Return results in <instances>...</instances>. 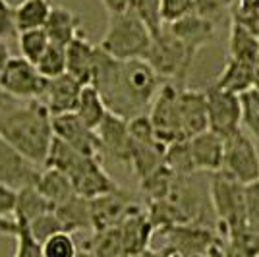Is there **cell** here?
Returning <instances> with one entry per match:
<instances>
[{
    "label": "cell",
    "instance_id": "obj_1",
    "mask_svg": "<svg viewBox=\"0 0 259 257\" xmlns=\"http://www.w3.org/2000/svg\"><path fill=\"white\" fill-rule=\"evenodd\" d=\"M162 83L164 79L145 58L118 60L97 45L91 85L99 89L110 112L126 120L149 112Z\"/></svg>",
    "mask_w": 259,
    "mask_h": 257
},
{
    "label": "cell",
    "instance_id": "obj_2",
    "mask_svg": "<svg viewBox=\"0 0 259 257\" xmlns=\"http://www.w3.org/2000/svg\"><path fill=\"white\" fill-rule=\"evenodd\" d=\"M0 136L29 161L45 166L54 140L53 114L43 99H18L0 91Z\"/></svg>",
    "mask_w": 259,
    "mask_h": 257
},
{
    "label": "cell",
    "instance_id": "obj_3",
    "mask_svg": "<svg viewBox=\"0 0 259 257\" xmlns=\"http://www.w3.org/2000/svg\"><path fill=\"white\" fill-rule=\"evenodd\" d=\"M153 41V33L130 10L108 16L107 31L99 45L118 60L145 58Z\"/></svg>",
    "mask_w": 259,
    "mask_h": 257
},
{
    "label": "cell",
    "instance_id": "obj_4",
    "mask_svg": "<svg viewBox=\"0 0 259 257\" xmlns=\"http://www.w3.org/2000/svg\"><path fill=\"white\" fill-rule=\"evenodd\" d=\"M209 201L217 221V232L225 238L228 232L240 230L246 223V184L227 176L223 170L211 172Z\"/></svg>",
    "mask_w": 259,
    "mask_h": 257
},
{
    "label": "cell",
    "instance_id": "obj_5",
    "mask_svg": "<svg viewBox=\"0 0 259 257\" xmlns=\"http://www.w3.org/2000/svg\"><path fill=\"white\" fill-rule=\"evenodd\" d=\"M166 242L155 253L161 255H227L225 240L219 236L217 226L201 223H186L155 230Z\"/></svg>",
    "mask_w": 259,
    "mask_h": 257
},
{
    "label": "cell",
    "instance_id": "obj_6",
    "mask_svg": "<svg viewBox=\"0 0 259 257\" xmlns=\"http://www.w3.org/2000/svg\"><path fill=\"white\" fill-rule=\"evenodd\" d=\"M145 60L155 68V72L164 81H176V83L186 85L195 56L164 23L161 31L153 35L151 47L145 54Z\"/></svg>",
    "mask_w": 259,
    "mask_h": 257
},
{
    "label": "cell",
    "instance_id": "obj_7",
    "mask_svg": "<svg viewBox=\"0 0 259 257\" xmlns=\"http://www.w3.org/2000/svg\"><path fill=\"white\" fill-rule=\"evenodd\" d=\"M221 170L242 184L259 180V147L248 132L238 128L225 136V159Z\"/></svg>",
    "mask_w": 259,
    "mask_h": 257
},
{
    "label": "cell",
    "instance_id": "obj_8",
    "mask_svg": "<svg viewBox=\"0 0 259 257\" xmlns=\"http://www.w3.org/2000/svg\"><path fill=\"white\" fill-rule=\"evenodd\" d=\"M180 87L182 83L164 81L149 108V118L155 126L157 138L164 145L186 140L182 132V116H180Z\"/></svg>",
    "mask_w": 259,
    "mask_h": 257
},
{
    "label": "cell",
    "instance_id": "obj_9",
    "mask_svg": "<svg viewBox=\"0 0 259 257\" xmlns=\"http://www.w3.org/2000/svg\"><path fill=\"white\" fill-rule=\"evenodd\" d=\"M47 85L49 77L23 56H12L0 75V91L18 99H43Z\"/></svg>",
    "mask_w": 259,
    "mask_h": 257
},
{
    "label": "cell",
    "instance_id": "obj_10",
    "mask_svg": "<svg viewBox=\"0 0 259 257\" xmlns=\"http://www.w3.org/2000/svg\"><path fill=\"white\" fill-rule=\"evenodd\" d=\"M209 128L228 136L242 128V97L232 91L211 85L205 89Z\"/></svg>",
    "mask_w": 259,
    "mask_h": 257
},
{
    "label": "cell",
    "instance_id": "obj_11",
    "mask_svg": "<svg viewBox=\"0 0 259 257\" xmlns=\"http://www.w3.org/2000/svg\"><path fill=\"white\" fill-rule=\"evenodd\" d=\"M97 136L101 141V153L110 161L130 166L132 157V134L126 118L108 110L107 116L97 126Z\"/></svg>",
    "mask_w": 259,
    "mask_h": 257
},
{
    "label": "cell",
    "instance_id": "obj_12",
    "mask_svg": "<svg viewBox=\"0 0 259 257\" xmlns=\"http://www.w3.org/2000/svg\"><path fill=\"white\" fill-rule=\"evenodd\" d=\"M53 128L56 138L66 141L79 153L89 157H103L97 132L89 128L76 112H64L53 116Z\"/></svg>",
    "mask_w": 259,
    "mask_h": 257
},
{
    "label": "cell",
    "instance_id": "obj_13",
    "mask_svg": "<svg viewBox=\"0 0 259 257\" xmlns=\"http://www.w3.org/2000/svg\"><path fill=\"white\" fill-rule=\"evenodd\" d=\"M43 166L29 161L12 143L0 136V182L12 188H23L37 184Z\"/></svg>",
    "mask_w": 259,
    "mask_h": 257
},
{
    "label": "cell",
    "instance_id": "obj_14",
    "mask_svg": "<svg viewBox=\"0 0 259 257\" xmlns=\"http://www.w3.org/2000/svg\"><path fill=\"white\" fill-rule=\"evenodd\" d=\"M89 205H91L93 230H103L108 226L118 225L130 211H134L138 207L132 193L122 190V188L116 192H108L97 195V197H91Z\"/></svg>",
    "mask_w": 259,
    "mask_h": 257
},
{
    "label": "cell",
    "instance_id": "obj_15",
    "mask_svg": "<svg viewBox=\"0 0 259 257\" xmlns=\"http://www.w3.org/2000/svg\"><path fill=\"white\" fill-rule=\"evenodd\" d=\"M120 234H122V244H124V253L126 255H141V253H151L149 244H151L155 228L147 217V211L141 209L140 205L130 211L118 223Z\"/></svg>",
    "mask_w": 259,
    "mask_h": 257
},
{
    "label": "cell",
    "instance_id": "obj_16",
    "mask_svg": "<svg viewBox=\"0 0 259 257\" xmlns=\"http://www.w3.org/2000/svg\"><path fill=\"white\" fill-rule=\"evenodd\" d=\"M166 25L170 27V31L186 45V49L194 54V56H197V53H199L203 47H207V45L211 43L217 35L215 23L205 20V18H201V16L195 14V12L184 16L180 20L168 22Z\"/></svg>",
    "mask_w": 259,
    "mask_h": 257
},
{
    "label": "cell",
    "instance_id": "obj_17",
    "mask_svg": "<svg viewBox=\"0 0 259 257\" xmlns=\"http://www.w3.org/2000/svg\"><path fill=\"white\" fill-rule=\"evenodd\" d=\"M81 89H83V83L66 72V74L49 79L43 103L49 107L53 116L64 114V112H74L79 103V97H81Z\"/></svg>",
    "mask_w": 259,
    "mask_h": 257
},
{
    "label": "cell",
    "instance_id": "obj_18",
    "mask_svg": "<svg viewBox=\"0 0 259 257\" xmlns=\"http://www.w3.org/2000/svg\"><path fill=\"white\" fill-rule=\"evenodd\" d=\"M190 147L197 172H217L223 168V159H225L223 134L207 128L205 132H199L194 138H190Z\"/></svg>",
    "mask_w": 259,
    "mask_h": 257
},
{
    "label": "cell",
    "instance_id": "obj_19",
    "mask_svg": "<svg viewBox=\"0 0 259 257\" xmlns=\"http://www.w3.org/2000/svg\"><path fill=\"white\" fill-rule=\"evenodd\" d=\"M180 116L186 140L194 138L199 132H205L209 128L205 91H195L188 85L180 87Z\"/></svg>",
    "mask_w": 259,
    "mask_h": 257
},
{
    "label": "cell",
    "instance_id": "obj_20",
    "mask_svg": "<svg viewBox=\"0 0 259 257\" xmlns=\"http://www.w3.org/2000/svg\"><path fill=\"white\" fill-rule=\"evenodd\" d=\"M97 45H93L83 31L68 45V74L79 79L83 85H91L93 66H95Z\"/></svg>",
    "mask_w": 259,
    "mask_h": 257
},
{
    "label": "cell",
    "instance_id": "obj_21",
    "mask_svg": "<svg viewBox=\"0 0 259 257\" xmlns=\"http://www.w3.org/2000/svg\"><path fill=\"white\" fill-rule=\"evenodd\" d=\"M0 234L10 236V238L16 240V249H14V255L16 257L43 255L41 242L33 236L29 221H25L23 217L12 215V217L0 219Z\"/></svg>",
    "mask_w": 259,
    "mask_h": 257
},
{
    "label": "cell",
    "instance_id": "obj_22",
    "mask_svg": "<svg viewBox=\"0 0 259 257\" xmlns=\"http://www.w3.org/2000/svg\"><path fill=\"white\" fill-rule=\"evenodd\" d=\"M81 25H83L81 18L77 16L76 12H72L66 6H53L51 16L45 23V31L49 33L53 43L68 47L79 33L83 31Z\"/></svg>",
    "mask_w": 259,
    "mask_h": 257
},
{
    "label": "cell",
    "instance_id": "obj_23",
    "mask_svg": "<svg viewBox=\"0 0 259 257\" xmlns=\"http://www.w3.org/2000/svg\"><path fill=\"white\" fill-rule=\"evenodd\" d=\"M54 211L58 219L62 221L68 232H83V230H93V219H91V205L89 199L81 193H76L64 203L56 205Z\"/></svg>",
    "mask_w": 259,
    "mask_h": 257
},
{
    "label": "cell",
    "instance_id": "obj_24",
    "mask_svg": "<svg viewBox=\"0 0 259 257\" xmlns=\"http://www.w3.org/2000/svg\"><path fill=\"white\" fill-rule=\"evenodd\" d=\"M228 56L240 58L246 62H253L259 56V37L246 23L230 18L228 29Z\"/></svg>",
    "mask_w": 259,
    "mask_h": 257
},
{
    "label": "cell",
    "instance_id": "obj_25",
    "mask_svg": "<svg viewBox=\"0 0 259 257\" xmlns=\"http://www.w3.org/2000/svg\"><path fill=\"white\" fill-rule=\"evenodd\" d=\"M35 186L41 190V193L54 207L68 201L70 197H74L77 193L70 176L64 174L62 170H58V168H53V166H43L41 176H39Z\"/></svg>",
    "mask_w": 259,
    "mask_h": 257
},
{
    "label": "cell",
    "instance_id": "obj_26",
    "mask_svg": "<svg viewBox=\"0 0 259 257\" xmlns=\"http://www.w3.org/2000/svg\"><path fill=\"white\" fill-rule=\"evenodd\" d=\"M251 64L253 62H246V60L228 56V62L225 64L219 77H217L215 85L225 89V91L238 93V95L253 89V70H251Z\"/></svg>",
    "mask_w": 259,
    "mask_h": 257
},
{
    "label": "cell",
    "instance_id": "obj_27",
    "mask_svg": "<svg viewBox=\"0 0 259 257\" xmlns=\"http://www.w3.org/2000/svg\"><path fill=\"white\" fill-rule=\"evenodd\" d=\"M51 0H22L14 6V27L16 33L27 31V29H39L45 23L53 10Z\"/></svg>",
    "mask_w": 259,
    "mask_h": 257
},
{
    "label": "cell",
    "instance_id": "obj_28",
    "mask_svg": "<svg viewBox=\"0 0 259 257\" xmlns=\"http://www.w3.org/2000/svg\"><path fill=\"white\" fill-rule=\"evenodd\" d=\"M74 112L85 122L89 128L97 130V126L103 122V118L107 116L108 108H107V105H105V101H103V97H101L97 87L83 85L79 103H77V107Z\"/></svg>",
    "mask_w": 259,
    "mask_h": 257
},
{
    "label": "cell",
    "instance_id": "obj_29",
    "mask_svg": "<svg viewBox=\"0 0 259 257\" xmlns=\"http://www.w3.org/2000/svg\"><path fill=\"white\" fill-rule=\"evenodd\" d=\"M54 205L45 197L41 190L33 184V186H23L18 190V207H16V215L23 217L25 221H33L35 217L53 211Z\"/></svg>",
    "mask_w": 259,
    "mask_h": 257
},
{
    "label": "cell",
    "instance_id": "obj_30",
    "mask_svg": "<svg viewBox=\"0 0 259 257\" xmlns=\"http://www.w3.org/2000/svg\"><path fill=\"white\" fill-rule=\"evenodd\" d=\"M164 162L180 176H194L197 172L192 147H190V140H178L172 141L170 145H166Z\"/></svg>",
    "mask_w": 259,
    "mask_h": 257
},
{
    "label": "cell",
    "instance_id": "obj_31",
    "mask_svg": "<svg viewBox=\"0 0 259 257\" xmlns=\"http://www.w3.org/2000/svg\"><path fill=\"white\" fill-rule=\"evenodd\" d=\"M51 45V37L45 31V27L39 29H27V31L18 33V47L23 58L31 60L33 64L39 62V58L45 54V51Z\"/></svg>",
    "mask_w": 259,
    "mask_h": 257
},
{
    "label": "cell",
    "instance_id": "obj_32",
    "mask_svg": "<svg viewBox=\"0 0 259 257\" xmlns=\"http://www.w3.org/2000/svg\"><path fill=\"white\" fill-rule=\"evenodd\" d=\"M35 66L49 79L66 74V70H68V47L51 41L49 49L45 51V54L39 58V62Z\"/></svg>",
    "mask_w": 259,
    "mask_h": 257
},
{
    "label": "cell",
    "instance_id": "obj_33",
    "mask_svg": "<svg viewBox=\"0 0 259 257\" xmlns=\"http://www.w3.org/2000/svg\"><path fill=\"white\" fill-rule=\"evenodd\" d=\"M128 10L136 14L141 22L149 27L153 35L162 29L164 20H162V0H130Z\"/></svg>",
    "mask_w": 259,
    "mask_h": 257
},
{
    "label": "cell",
    "instance_id": "obj_34",
    "mask_svg": "<svg viewBox=\"0 0 259 257\" xmlns=\"http://www.w3.org/2000/svg\"><path fill=\"white\" fill-rule=\"evenodd\" d=\"M242 126L259 147V89L242 93Z\"/></svg>",
    "mask_w": 259,
    "mask_h": 257
},
{
    "label": "cell",
    "instance_id": "obj_35",
    "mask_svg": "<svg viewBox=\"0 0 259 257\" xmlns=\"http://www.w3.org/2000/svg\"><path fill=\"white\" fill-rule=\"evenodd\" d=\"M234 6H236V0H195L194 12L219 27L227 20V16L232 18Z\"/></svg>",
    "mask_w": 259,
    "mask_h": 257
},
{
    "label": "cell",
    "instance_id": "obj_36",
    "mask_svg": "<svg viewBox=\"0 0 259 257\" xmlns=\"http://www.w3.org/2000/svg\"><path fill=\"white\" fill-rule=\"evenodd\" d=\"M77 253V246L72 238V232L60 230L49 236L43 242V255L47 257H74Z\"/></svg>",
    "mask_w": 259,
    "mask_h": 257
},
{
    "label": "cell",
    "instance_id": "obj_37",
    "mask_svg": "<svg viewBox=\"0 0 259 257\" xmlns=\"http://www.w3.org/2000/svg\"><path fill=\"white\" fill-rule=\"evenodd\" d=\"M29 226H31V232L33 236L41 242V246H43V242L49 238V236H53L54 232H60V230H66V226L62 225V221L58 219V215L56 211H47V213L39 215V217H35L33 221H29Z\"/></svg>",
    "mask_w": 259,
    "mask_h": 257
},
{
    "label": "cell",
    "instance_id": "obj_38",
    "mask_svg": "<svg viewBox=\"0 0 259 257\" xmlns=\"http://www.w3.org/2000/svg\"><path fill=\"white\" fill-rule=\"evenodd\" d=\"M246 223L259 232V180L246 184Z\"/></svg>",
    "mask_w": 259,
    "mask_h": 257
},
{
    "label": "cell",
    "instance_id": "obj_39",
    "mask_svg": "<svg viewBox=\"0 0 259 257\" xmlns=\"http://www.w3.org/2000/svg\"><path fill=\"white\" fill-rule=\"evenodd\" d=\"M195 8V0H162V20L164 23L180 20L192 14Z\"/></svg>",
    "mask_w": 259,
    "mask_h": 257
},
{
    "label": "cell",
    "instance_id": "obj_40",
    "mask_svg": "<svg viewBox=\"0 0 259 257\" xmlns=\"http://www.w3.org/2000/svg\"><path fill=\"white\" fill-rule=\"evenodd\" d=\"M18 207V188L0 182V219L16 215Z\"/></svg>",
    "mask_w": 259,
    "mask_h": 257
},
{
    "label": "cell",
    "instance_id": "obj_41",
    "mask_svg": "<svg viewBox=\"0 0 259 257\" xmlns=\"http://www.w3.org/2000/svg\"><path fill=\"white\" fill-rule=\"evenodd\" d=\"M12 33H16L14 27V6L8 0H0V37L6 39Z\"/></svg>",
    "mask_w": 259,
    "mask_h": 257
},
{
    "label": "cell",
    "instance_id": "obj_42",
    "mask_svg": "<svg viewBox=\"0 0 259 257\" xmlns=\"http://www.w3.org/2000/svg\"><path fill=\"white\" fill-rule=\"evenodd\" d=\"M103 2V6H105V10L108 12V16L110 14H120V12H126L130 6V0H101Z\"/></svg>",
    "mask_w": 259,
    "mask_h": 257
},
{
    "label": "cell",
    "instance_id": "obj_43",
    "mask_svg": "<svg viewBox=\"0 0 259 257\" xmlns=\"http://www.w3.org/2000/svg\"><path fill=\"white\" fill-rule=\"evenodd\" d=\"M12 58V53H10V47H8V43L0 37V75H2V72H4V68H6V64L10 62Z\"/></svg>",
    "mask_w": 259,
    "mask_h": 257
},
{
    "label": "cell",
    "instance_id": "obj_44",
    "mask_svg": "<svg viewBox=\"0 0 259 257\" xmlns=\"http://www.w3.org/2000/svg\"><path fill=\"white\" fill-rule=\"evenodd\" d=\"M251 70H253V89H259V56L253 60Z\"/></svg>",
    "mask_w": 259,
    "mask_h": 257
}]
</instances>
